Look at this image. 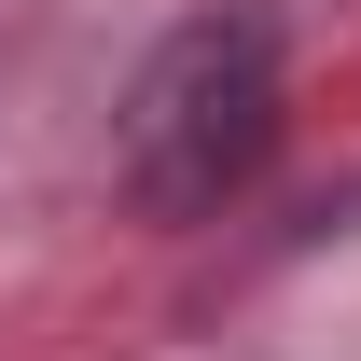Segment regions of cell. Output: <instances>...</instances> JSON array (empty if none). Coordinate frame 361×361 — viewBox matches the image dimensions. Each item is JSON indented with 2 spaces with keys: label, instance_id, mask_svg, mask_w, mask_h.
<instances>
[{
  "label": "cell",
  "instance_id": "cell-1",
  "mask_svg": "<svg viewBox=\"0 0 361 361\" xmlns=\"http://www.w3.org/2000/svg\"><path fill=\"white\" fill-rule=\"evenodd\" d=\"M278 0H209V14H180L167 42L139 56L126 84V195L153 223H195V209H223L236 180L264 167L278 139Z\"/></svg>",
  "mask_w": 361,
  "mask_h": 361
}]
</instances>
